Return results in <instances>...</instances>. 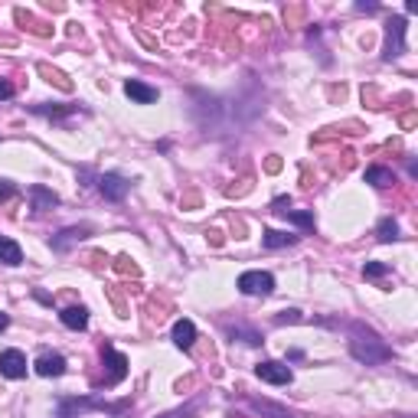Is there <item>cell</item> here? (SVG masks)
Returning <instances> with one entry per match:
<instances>
[{
	"mask_svg": "<svg viewBox=\"0 0 418 418\" xmlns=\"http://www.w3.org/2000/svg\"><path fill=\"white\" fill-rule=\"evenodd\" d=\"M105 359L111 363V376L105 379V386H115V382H121L124 376H128V359L115 350V346H105Z\"/></svg>",
	"mask_w": 418,
	"mask_h": 418,
	"instance_id": "ba28073f",
	"label": "cell"
},
{
	"mask_svg": "<svg viewBox=\"0 0 418 418\" xmlns=\"http://www.w3.org/2000/svg\"><path fill=\"white\" fill-rule=\"evenodd\" d=\"M0 261L10 265V268H17V265L23 261V248L17 246L13 239H7V235H0Z\"/></svg>",
	"mask_w": 418,
	"mask_h": 418,
	"instance_id": "7c38bea8",
	"label": "cell"
},
{
	"mask_svg": "<svg viewBox=\"0 0 418 418\" xmlns=\"http://www.w3.org/2000/svg\"><path fill=\"white\" fill-rule=\"evenodd\" d=\"M235 284L248 297H268L275 291V275H268V271H242Z\"/></svg>",
	"mask_w": 418,
	"mask_h": 418,
	"instance_id": "7a4b0ae2",
	"label": "cell"
},
{
	"mask_svg": "<svg viewBox=\"0 0 418 418\" xmlns=\"http://www.w3.org/2000/svg\"><path fill=\"white\" fill-rule=\"evenodd\" d=\"M297 235L295 232H281V229H265L261 235V246L265 248H284V246H295Z\"/></svg>",
	"mask_w": 418,
	"mask_h": 418,
	"instance_id": "5bb4252c",
	"label": "cell"
},
{
	"mask_svg": "<svg viewBox=\"0 0 418 418\" xmlns=\"http://www.w3.org/2000/svg\"><path fill=\"white\" fill-rule=\"evenodd\" d=\"M124 95L137 105H150V101H157V88L144 86V82H137V79H128L124 82Z\"/></svg>",
	"mask_w": 418,
	"mask_h": 418,
	"instance_id": "52a82bcc",
	"label": "cell"
},
{
	"mask_svg": "<svg viewBox=\"0 0 418 418\" xmlns=\"http://www.w3.org/2000/svg\"><path fill=\"white\" fill-rule=\"evenodd\" d=\"M62 418H66V415H62Z\"/></svg>",
	"mask_w": 418,
	"mask_h": 418,
	"instance_id": "4316f807",
	"label": "cell"
},
{
	"mask_svg": "<svg viewBox=\"0 0 418 418\" xmlns=\"http://www.w3.org/2000/svg\"><path fill=\"white\" fill-rule=\"evenodd\" d=\"M402 52H406V17H392L386 23V52H382V59L392 62Z\"/></svg>",
	"mask_w": 418,
	"mask_h": 418,
	"instance_id": "3957f363",
	"label": "cell"
},
{
	"mask_svg": "<svg viewBox=\"0 0 418 418\" xmlns=\"http://www.w3.org/2000/svg\"><path fill=\"white\" fill-rule=\"evenodd\" d=\"M7 324H10V317H7V314H0V330H3Z\"/></svg>",
	"mask_w": 418,
	"mask_h": 418,
	"instance_id": "484cf974",
	"label": "cell"
},
{
	"mask_svg": "<svg viewBox=\"0 0 418 418\" xmlns=\"http://www.w3.org/2000/svg\"><path fill=\"white\" fill-rule=\"evenodd\" d=\"M30 203H33V209L37 212H46V209L59 206V197L52 193V190H46V186H30Z\"/></svg>",
	"mask_w": 418,
	"mask_h": 418,
	"instance_id": "30bf717a",
	"label": "cell"
},
{
	"mask_svg": "<svg viewBox=\"0 0 418 418\" xmlns=\"http://www.w3.org/2000/svg\"><path fill=\"white\" fill-rule=\"evenodd\" d=\"M0 376H7V379H23L26 376V357L20 350H3L0 353Z\"/></svg>",
	"mask_w": 418,
	"mask_h": 418,
	"instance_id": "8992f818",
	"label": "cell"
},
{
	"mask_svg": "<svg viewBox=\"0 0 418 418\" xmlns=\"http://www.w3.org/2000/svg\"><path fill=\"white\" fill-rule=\"evenodd\" d=\"M255 376H259L261 382H271V386H288V382L295 379L291 366H288V363H278V359H265V363H259V366H255Z\"/></svg>",
	"mask_w": 418,
	"mask_h": 418,
	"instance_id": "277c9868",
	"label": "cell"
},
{
	"mask_svg": "<svg viewBox=\"0 0 418 418\" xmlns=\"http://www.w3.org/2000/svg\"><path fill=\"white\" fill-rule=\"evenodd\" d=\"M297 320H301V314H297V310H284L281 317H278V324H297Z\"/></svg>",
	"mask_w": 418,
	"mask_h": 418,
	"instance_id": "603a6c76",
	"label": "cell"
},
{
	"mask_svg": "<svg viewBox=\"0 0 418 418\" xmlns=\"http://www.w3.org/2000/svg\"><path fill=\"white\" fill-rule=\"evenodd\" d=\"M386 265H382V261H366V265H363V275H366V278H382V275H386Z\"/></svg>",
	"mask_w": 418,
	"mask_h": 418,
	"instance_id": "44dd1931",
	"label": "cell"
},
{
	"mask_svg": "<svg viewBox=\"0 0 418 418\" xmlns=\"http://www.w3.org/2000/svg\"><path fill=\"white\" fill-rule=\"evenodd\" d=\"M13 190H17V186H13L10 180H0V203H7V199L13 197Z\"/></svg>",
	"mask_w": 418,
	"mask_h": 418,
	"instance_id": "7402d4cb",
	"label": "cell"
},
{
	"mask_svg": "<svg viewBox=\"0 0 418 418\" xmlns=\"http://www.w3.org/2000/svg\"><path fill=\"white\" fill-rule=\"evenodd\" d=\"M366 183L389 186V183H395V177H392V170H389V167H369V170H366Z\"/></svg>",
	"mask_w": 418,
	"mask_h": 418,
	"instance_id": "e0dca14e",
	"label": "cell"
},
{
	"mask_svg": "<svg viewBox=\"0 0 418 418\" xmlns=\"http://www.w3.org/2000/svg\"><path fill=\"white\" fill-rule=\"evenodd\" d=\"M226 330H229V337H239V340H242V344H248V346H259L261 344V333L259 330H252V327H242V324H235V327H226Z\"/></svg>",
	"mask_w": 418,
	"mask_h": 418,
	"instance_id": "2e32d148",
	"label": "cell"
},
{
	"mask_svg": "<svg viewBox=\"0 0 418 418\" xmlns=\"http://www.w3.org/2000/svg\"><path fill=\"white\" fill-rule=\"evenodd\" d=\"M86 232H88L86 226H82V229H66V232H59L62 239H52V248H59V252H62V248L69 246V242H75V239H82Z\"/></svg>",
	"mask_w": 418,
	"mask_h": 418,
	"instance_id": "ffe728a7",
	"label": "cell"
},
{
	"mask_svg": "<svg viewBox=\"0 0 418 418\" xmlns=\"http://www.w3.org/2000/svg\"><path fill=\"white\" fill-rule=\"evenodd\" d=\"M271 206H275V212H284V209L291 206V197H278L275 203H271Z\"/></svg>",
	"mask_w": 418,
	"mask_h": 418,
	"instance_id": "cb8c5ba5",
	"label": "cell"
},
{
	"mask_svg": "<svg viewBox=\"0 0 418 418\" xmlns=\"http://www.w3.org/2000/svg\"><path fill=\"white\" fill-rule=\"evenodd\" d=\"M350 353L366 363V366H379L386 359H392V346L382 340L372 327H363V324H353L350 327Z\"/></svg>",
	"mask_w": 418,
	"mask_h": 418,
	"instance_id": "6da1fadb",
	"label": "cell"
},
{
	"mask_svg": "<svg viewBox=\"0 0 418 418\" xmlns=\"http://www.w3.org/2000/svg\"><path fill=\"white\" fill-rule=\"evenodd\" d=\"M173 344L180 346V350H190V346L197 344V327H193V320H177V324H173Z\"/></svg>",
	"mask_w": 418,
	"mask_h": 418,
	"instance_id": "8fae6325",
	"label": "cell"
},
{
	"mask_svg": "<svg viewBox=\"0 0 418 418\" xmlns=\"http://www.w3.org/2000/svg\"><path fill=\"white\" fill-rule=\"evenodd\" d=\"M128 180H124L121 173H101L99 177V190H101V197L111 199V203H121L124 197H128Z\"/></svg>",
	"mask_w": 418,
	"mask_h": 418,
	"instance_id": "5b68a950",
	"label": "cell"
},
{
	"mask_svg": "<svg viewBox=\"0 0 418 418\" xmlns=\"http://www.w3.org/2000/svg\"><path fill=\"white\" fill-rule=\"evenodd\" d=\"M376 235H379V242H395V239H399V222H395V219H382L379 229H376Z\"/></svg>",
	"mask_w": 418,
	"mask_h": 418,
	"instance_id": "d6986e66",
	"label": "cell"
},
{
	"mask_svg": "<svg viewBox=\"0 0 418 418\" xmlns=\"http://www.w3.org/2000/svg\"><path fill=\"white\" fill-rule=\"evenodd\" d=\"M59 320L69 327V330H86L88 327V310L82 308V304H79V308H66L59 314Z\"/></svg>",
	"mask_w": 418,
	"mask_h": 418,
	"instance_id": "4fadbf2b",
	"label": "cell"
},
{
	"mask_svg": "<svg viewBox=\"0 0 418 418\" xmlns=\"http://www.w3.org/2000/svg\"><path fill=\"white\" fill-rule=\"evenodd\" d=\"M33 366H37L39 376H62L66 372V357H59V353H43Z\"/></svg>",
	"mask_w": 418,
	"mask_h": 418,
	"instance_id": "9c48e42d",
	"label": "cell"
},
{
	"mask_svg": "<svg viewBox=\"0 0 418 418\" xmlns=\"http://www.w3.org/2000/svg\"><path fill=\"white\" fill-rule=\"evenodd\" d=\"M284 216L295 222V226H301L304 232H310V229H314V212H304V209H284Z\"/></svg>",
	"mask_w": 418,
	"mask_h": 418,
	"instance_id": "ac0fdd59",
	"label": "cell"
},
{
	"mask_svg": "<svg viewBox=\"0 0 418 418\" xmlns=\"http://www.w3.org/2000/svg\"><path fill=\"white\" fill-rule=\"evenodd\" d=\"M10 95H13V86L7 79H0V99H10Z\"/></svg>",
	"mask_w": 418,
	"mask_h": 418,
	"instance_id": "d4e9b609",
	"label": "cell"
},
{
	"mask_svg": "<svg viewBox=\"0 0 418 418\" xmlns=\"http://www.w3.org/2000/svg\"><path fill=\"white\" fill-rule=\"evenodd\" d=\"M248 406L255 408L259 415H268V418H295L288 408H281V406H271V402H265V399H248Z\"/></svg>",
	"mask_w": 418,
	"mask_h": 418,
	"instance_id": "9a60e30c",
	"label": "cell"
}]
</instances>
